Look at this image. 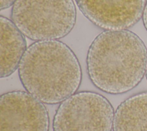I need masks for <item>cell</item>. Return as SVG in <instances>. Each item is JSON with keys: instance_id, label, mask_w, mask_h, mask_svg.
Wrapping results in <instances>:
<instances>
[{"instance_id": "cell-1", "label": "cell", "mask_w": 147, "mask_h": 131, "mask_svg": "<svg viewBox=\"0 0 147 131\" xmlns=\"http://www.w3.org/2000/svg\"><path fill=\"white\" fill-rule=\"evenodd\" d=\"M147 49L128 30H104L91 43L86 66L91 83L100 91L121 94L136 87L146 71Z\"/></svg>"}, {"instance_id": "cell-2", "label": "cell", "mask_w": 147, "mask_h": 131, "mask_svg": "<svg viewBox=\"0 0 147 131\" xmlns=\"http://www.w3.org/2000/svg\"><path fill=\"white\" fill-rule=\"evenodd\" d=\"M18 72L26 91L47 105L60 103L77 93L82 79L77 56L68 45L59 40L30 44Z\"/></svg>"}, {"instance_id": "cell-3", "label": "cell", "mask_w": 147, "mask_h": 131, "mask_svg": "<svg viewBox=\"0 0 147 131\" xmlns=\"http://www.w3.org/2000/svg\"><path fill=\"white\" fill-rule=\"evenodd\" d=\"M73 0H16L11 20L28 38L54 40L67 36L76 21Z\"/></svg>"}, {"instance_id": "cell-4", "label": "cell", "mask_w": 147, "mask_h": 131, "mask_svg": "<svg viewBox=\"0 0 147 131\" xmlns=\"http://www.w3.org/2000/svg\"><path fill=\"white\" fill-rule=\"evenodd\" d=\"M114 113L103 95L78 92L59 105L53 119V131H111Z\"/></svg>"}, {"instance_id": "cell-5", "label": "cell", "mask_w": 147, "mask_h": 131, "mask_svg": "<svg viewBox=\"0 0 147 131\" xmlns=\"http://www.w3.org/2000/svg\"><path fill=\"white\" fill-rule=\"evenodd\" d=\"M0 131H49V118L44 103L24 91L0 97Z\"/></svg>"}, {"instance_id": "cell-6", "label": "cell", "mask_w": 147, "mask_h": 131, "mask_svg": "<svg viewBox=\"0 0 147 131\" xmlns=\"http://www.w3.org/2000/svg\"><path fill=\"white\" fill-rule=\"evenodd\" d=\"M83 16L104 30H123L142 17L146 0H74Z\"/></svg>"}, {"instance_id": "cell-7", "label": "cell", "mask_w": 147, "mask_h": 131, "mask_svg": "<svg viewBox=\"0 0 147 131\" xmlns=\"http://www.w3.org/2000/svg\"><path fill=\"white\" fill-rule=\"evenodd\" d=\"M0 77L10 76L18 69L27 49L25 36L13 22L1 16Z\"/></svg>"}, {"instance_id": "cell-8", "label": "cell", "mask_w": 147, "mask_h": 131, "mask_svg": "<svg viewBox=\"0 0 147 131\" xmlns=\"http://www.w3.org/2000/svg\"><path fill=\"white\" fill-rule=\"evenodd\" d=\"M113 131H147V92L132 95L118 105Z\"/></svg>"}, {"instance_id": "cell-9", "label": "cell", "mask_w": 147, "mask_h": 131, "mask_svg": "<svg viewBox=\"0 0 147 131\" xmlns=\"http://www.w3.org/2000/svg\"><path fill=\"white\" fill-rule=\"evenodd\" d=\"M16 1V0H0L1 10L6 9L12 6Z\"/></svg>"}, {"instance_id": "cell-10", "label": "cell", "mask_w": 147, "mask_h": 131, "mask_svg": "<svg viewBox=\"0 0 147 131\" xmlns=\"http://www.w3.org/2000/svg\"><path fill=\"white\" fill-rule=\"evenodd\" d=\"M143 22H144V25L145 26V29L147 30V3H146L144 10V13H143Z\"/></svg>"}, {"instance_id": "cell-11", "label": "cell", "mask_w": 147, "mask_h": 131, "mask_svg": "<svg viewBox=\"0 0 147 131\" xmlns=\"http://www.w3.org/2000/svg\"><path fill=\"white\" fill-rule=\"evenodd\" d=\"M145 75H146V78L147 80V63H146V71H145Z\"/></svg>"}]
</instances>
